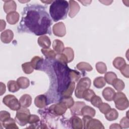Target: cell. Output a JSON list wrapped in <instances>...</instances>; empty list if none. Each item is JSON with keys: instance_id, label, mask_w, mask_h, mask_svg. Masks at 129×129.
I'll list each match as a JSON object with an SVG mask.
<instances>
[{"instance_id": "277c9868", "label": "cell", "mask_w": 129, "mask_h": 129, "mask_svg": "<svg viewBox=\"0 0 129 129\" xmlns=\"http://www.w3.org/2000/svg\"><path fill=\"white\" fill-rule=\"evenodd\" d=\"M91 81L88 77L81 78L78 82L75 90V96L78 98H82L83 92L91 86Z\"/></svg>"}, {"instance_id": "6da1fadb", "label": "cell", "mask_w": 129, "mask_h": 129, "mask_svg": "<svg viewBox=\"0 0 129 129\" xmlns=\"http://www.w3.org/2000/svg\"><path fill=\"white\" fill-rule=\"evenodd\" d=\"M30 9L25 16L23 17L22 22L32 33L37 35H43L50 32L51 20L46 11L40 9Z\"/></svg>"}, {"instance_id": "bcb514c9", "label": "cell", "mask_w": 129, "mask_h": 129, "mask_svg": "<svg viewBox=\"0 0 129 129\" xmlns=\"http://www.w3.org/2000/svg\"><path fill=\"white\" fill-rule=\"evenodd\" d=\"M0 87H1V90H0V95H2L3 94H4L5 93V92H6V86L5 85V84H4L2 82H1L0 83Z\"/></svg>"}, {"instance_id": "7402d4cb", "label": "cell", "mask_w": 129, "mask_h": 129, "mask_svg": "<svg viewBox=\"0 0 129 129\" xmlns=\"http://www.w3.org/2000/svg\"><path fill=\"white\" fill-rule=\"evenodd\" d=\"M95 110L89 106L85 105L81 109V115L94 117L95 115Z\"/></svg>"}, {"instance_id": "ffe728a7", "label": "cell", "mask_w": 129, "mask_h": 129, "mask_svg": "<svg viewBox=\"0 0 129 129\" xmlns=\"http://www.w3.org/2000/svg\"><path fill=\"white\" fill-rule=\"evenodd\" d=\"M1 124H2L3 126L6 129H16L18 128V127L16 125V120L12 118H9L1 122Z\"/></svg>"}, {"instance_id": "d590c367", "label": "cell", "mask_w": 129, "mask_h": 129, "mask_svg": "<svg viewBox=\"0 0 129 129\" xmlns=\"http://www.w3.org/2000/svg\"><path fill=\"white\" fill-rule=\"evenodd\" d=\"M94 95H95L94 92L91 89H88L83 92L82 95V98L86 101H90V100Z\"/></svg>"}, {"instance_id": "e0dca14e", "label": "cell", "mask_w": 129, "mask_h": 129, "mask_svg": "<svg viewBox=\"0 0 129 129\" xmlns=\"http://www.w3.org/2000/svg\"><path fill=\"white\" fill-rule=\"evenodd\" d=\"M34 103L36 107L42 108L47 105V98L44 95L37 96L34 100Z\"/></svg>"}, {"instance_id": "d4e9b609", "label": "cell", "mask_w": 129, "mask_h": 129, "mask_svg": "<svg viewBox=\"0 0 129 129\" xmlns=\"http://www.w3.org/2000/svg\"><path fill=\"white\" fill-rule=\"evenodd\" d=\"M105 114L106 119L109 121H113L116 120L118 116V113L117 110L114 108H111Z\"/></svg>"}, {"instance_id": "f907efd6", "label": "cell", "mask_w": 129, "mask_h": 129, "mask_svg": "<svg viewBox=\"0 0 129 129\" xmlns=\"http://www.w3.org/2000/svg\"><path fill=\"white\" fill-rule=\"evenodd\" d=\"M100 2L103 3L104 5H110L111 4V3L113 2L112 1H99Z\"/></svg>"}, {"instance_id": "681fc988", "label": "cell", "mask_w": 129, "mask_h": 129, "mask_svg": "<svg viewBox=\"0 0 129 129\" xmlns=\"http://www.w3.org/2000/svg\"><path fill=\"white\" fill-rule=\"evenodd\" d=\"M79 2H81V3H82V4L84 6H87V5H89L91 3V1H79Z\"/></svg>"}, {"instance_id": "44dd1931", "label": "cell", "mask_w": 129, "mask_h": 129, "mask_svg": "<svg viewBox=\"0 0 129 129\" xmlns=\"http://www.w3.org/2000/svg\"><path fill=\"white\" fill-rule=\"evenodd\" d=\"M52 48L54 51L57 52V54L60 53L64 49L63 43L58 39H55L52 43Z\"/></svg>"}, {"instance_id": "c3c4849f", "label": "cell", "mask_w": 129, "mask_h": 129, "mask_svg": "<svg viewBox=\"0 0 129 129\" xmlns=\"http://www.w3.org/2000/svg\"><path fill=\"white\" fill-rule=\"evenodd\" d=\"M109 128L110 129H111V128H121L120 125L117 124V123H113V124H112L110 125V126L109 127Z\"/></svg>"}, {"instance_id": "60d3db41", "label": "cell", "mask_w": 129, "mask_h": 129, "mask_svg": "<svg viewBox=\"0 0 129 129\" xmlns=\"http://www.w3.org/2000/svg\"><path fill=\"white\" fill-rule=\"evenodd\" d=\"M98 108L100 111L103 114H105L111 109V107L108 104L103 102L99 105Z\"/></svg>"}, {"instance_id": "5b68a950", "label": "cell", "mask_w": 129, "mask_h": 129, "mask_svg": "<svg viewBox=\"0 0 129 129\" xmlns=\"http://www.w3.org/2000/svg\"><path fill=\"white\" fill-rule=\"evenodd\" d=\"M30 115V112L26 108H20L17 110L15 120L20 125L24 126L28 123L29 118Z\"/></svg>"}, {"instance_id": "74e56055", "label": "cell", "mask_w": 129, "mask_h": 129, "mask_svg": "<svg viewBox=\"0 0 129 129\" xmlns=\"http://www.w3.org/2000/svg\"><path fill=\"white\" fill-rule=\"evenodd\" d=\"M96 69L97 71L100 74H104L106 72L107 67L103 62H98L96 64Z\"/></svg>"}, {"instance_id": "3957f363", "label": "cell", "mask_w": 129, "mask_h": 129, "mask_svg": "<svg viewBox=\"0 0 129 129\" xmlns=\"http://www.w3.org/2000/svg\"><path fill=\"white\" fill-rule=\"evenodd\" d=\"M113 100L114 102L116 108L118 110H123L128 107V100L125 95L122 92L115 93Z\"/></svg>"}, {"instance_id": "f1b7e54d", "label": "cell", "mask_w": 129, "mask_h": 129, "mask_svg": "<svg viewBox=\"0 0 129 129\" xmlns=\"http://www.w3.org/2000/svg\"><path fill=\"white\" fill-rule=\"evenodd\" d=\"M112 85L114 88V89H115V90L118 92L122 91L125 87L124 82L121 80L117 78L114 80L112 84Z\"/></svg>"}, {"instance_id": "f6af8a7d", "label": "cell", "mask_w": 129, "mask_h": 129, "mask_svg": "<svg viewBox=\"0 0 129 129\" xmlns=\"http://www.w3.org/2000/svg\"><path fill=\"white\" fill-rule=\"evenodd\" d=\"M39 120V117L37 115L34 114H30L28 120V123L30 124H33L38 122Z\"/></svg>"}, {"instance_id": "5bb4252c", "label": "cell", "mask_w": 129, "mask_h": 129, "mask_svg": "<svg viewBox=\"0 0 129 129\" xmlns=\"http://www.w3.org/2000/svg\"><path fill=\"white\" fill-rule=\"evenodd\" d=\"M115 94L114 90L111 87H106L102 91V96L104 98L108 101H111Z\"/></svg>"}, {"instance_id": "ee69618b", "label": "cell", "mask_w": 129, "mask_h": 129, "mask_svg": "<svg viewBox=\"0 0 129 129\" xmlns=\"http://www.w3.org/2000/svg\"><path fill=\"white\" fill-rule=\"evenodd\" d=\"M10 117V114L6 111H1L0 112V121L3 122L7 119Z\"/></svg>"}, {"instance_id": "7bdbcfd3", "label": "cell", "mask_w": 129, "mask_h": 129, "mask_svg": "<svg viewBox=\"0 0 129 129\" xmlns=\"http://www.w3.org/2000/svg\"><path fill=\"white\" fill-rule=\"evenodd\" d=\"M128 69H129V66L128 64H126L124 65L122 68H121L119 70L120 71V73L121 74L124 76L125 77L128 78L129 77L128 75Z\"/></svg>"}, {"instance_id": "8992f818", "label": "cell", "mask_w": 129, "mask_h": 129, "mask_svg": "<svg viewBox=\"0 0 129 129\" xmlns=\"http://www.w3.org/2000/svg\"><path fill=\"white\" fill-rule=\"evenodd\" d=\"M84 128L85 129H104V127L100 120L92 118L89 116L83 117Z\"/></svg>"}, {"instance_id": "484cf974", "label": "cell", "mask_w": 129, "mask_h": 129, "mask_svg": "<svg viewBox=\"0 0 129 129\" xmlns=\"http://www.w3.org/2000/svg\"><path fill=\"white\" fill-rule=\"evenodd\" d=\"M17 82L20 88L23 89H26L28 88L30 84V82L29 79L27 78L21 77L18 78L17 80Z\"/></svg>"}, {"instance_id": "f35d334b", "label": "cell", "mask_w": 129, "mask_h": 129, "mask_svg": "<svg viewBox=\"0 0 129 129\" xmlns=\"http://www.w3.org/2000/svg\"><path fill=\"white\" fill-rule=\"evenodd\" d=\"M69 74H70V78L71 81L74 82L75 83L77 82L81 77L80 73L78 72L75 70H70Z\"/></svg>"}, {"instance_id": "9a60e30c", "label": "cell", "mask_w": 129, "mask_h": 129, "mask_svg": "<svg viewBox=\"0 0 129 129\" xmlns=\"http://www.w3.org/2000/svg\"><path fill=\"white\" fill-rule=\"evenodd\" d=\"M20 18L19 13L16 11L11 12L7 14L6 16V19L8 23L11 25H15L16 24Z\"/></svg>"}, {"instance_id": "d6986e66", "label": "cell", "mask_w": 129, "mask_h": 129, "mask_svg": "<svg viewBox=\"0 0 129 129\" xmlns=\"http://www.w3.org/2000/svg\"><path fill=\"white\" fill-rule=\"evenodd\" d=\"M20 103L22 107L27 108L29 107L32 103V98L28 94H24L22 95L19 100Z\"/></svg>"}, {"instance_id": "30bf717a", "label": "cell", "mask_w": 129, "mask_h": 129, "mask_svg": "<svg viewBox=\"0 0 129 129\" xmlns=\"http://www.w3.org/2000/svg\"><path fill=\"white\" fill-rule=\"evenodd\" d=\"M70 11L69 13V16L71 18H74L79 12L80 9L79 4L73 0L69 1Z\"/></svg>"}, {"instance_id": "7a4b0ae2", "label": "cell", "mask_w": 129, "mask_h": 129, "mask_svg": "<svg viewBox=\"0 0 129 129\" xmlns=\"http://www.w3.org/2000/svg\"><path fill=\"white\" fill-rule=\"evenodd\" d=\"M69 3L66 1H53L49 8V13L52 19L56 22L66 18L69 9Z\"/></svg>"}, {"instance_id": "9c48e42d", "label": "cell", "mask_w": 129, "mask_h": 129, "mask_svg": "<svg viewBox=\"0 0 129 129\" xmlns=\"http://www.w3.org/2000/svg\"><path fill=\"white\" fill-rule=\"evenodd\" d=\"M53 33L56 36L63 37L66 35V26L63 22H60L55 24L52 27Z\"/></svg>"}, {"instance_id": "4dcf8cb0", "label": "cell", "mask_w": 129, "mask_h": 129, "mask_svg": "<svg viewBox=\"0 0 129 129\" xmlns=\"http://www.w3.org/2000/svg\"><path fill=\"white\" fill-rule=\"evenodd\" d=\"M104 78L105 82H106L108 84L112 85L114 80L117 78V76L112 72H108L106 73Z\"/></svg>"}, {"instance_id": "cb8c5ba5", "label": "cell", "mask_w": 129, "mask_h": 129, "mask_svg": "<svg viewBox=\"0 0 129 129\" xmlns=\"http://www.w3.org/2000/svg\"><path fill=\"white\" fill-rule=\"evenodd\" d=\"M43 59L38 56H35L33 57L30 61L31 64L34 69L39 70L42 64Z\"/></svg>"}, {"instance_id": "836d02e7", "label": "cell", "mask_w": 129, "mask_h": 129, "mask_svg": "<svg viewBox=\"0 0 129 129\" xmlns=\"http://www.w3.org/2000/svg\"><path fill=\"white\" fill-rule=\"evenodd\" d=\"M94 86L98 89L102 88L105 86L106 84V82L104 78L102 77H98L96 78L93 82Z\"/></svg>"}, {"instance_id": "52a82bcc", "label": "cell", "mask_w": 129, "mask_h": 129, "mask_svg": "<svg viewBox=\"0 0 129 129\" xmlns=\"http://www.w3.org/2000/svg\"><path fill=\"white\" fill-rule=\"evenodd\" d=\"M3 103L11 110H18L21 107V104L17 98L13 95L9 94L5 96L3 99Z\"/></svg>"}, {"instance_id": "4316f807", "label": "cell", "mask_w": 129, "mask_h": 129, "mask_svg": "<svg viewBox=\"0 0 129 129\" xmlns=\"http://www.w3.org/2000/svg\"><path fill=\"white\" fill-rule=\"evenodd\" d=\"M41 52L44 56L47 58L54 59L56 57V54L55 51L50 48H42Z\"/></svg>"}, {"instance_id": "7c38bea8", "label": "cell", "mask_w": 129, "mask_h": 129, "mask_svg": "<svg viewBox=\"0 0 129 129\" xmlns=\"http://www.w3.org/2000/svg\"><path fill=\"white\" fill-rule=\"evenodd\" d=\"M14 33L10 29H7L2 32L1 34V40L4 43H9L13 39Z\"/></svg>"}, {"instance_id": "8fae6325", "label": "cell", "mask_w": 129, "mask_h": 129, "mask_svg": "<svg viewBox=\"0 0 129 129\" xmlns=\"http://www.w3.org/2000/svg\"><path fill=\"white\" fill-rule=\"evenodd\" d=\"M85 105V103L84 102H76L70 108L71 114L74 115H81V109Z\"/></svg>"}, {"instance_id": "83f0119b", "label": "cell", "mask_w": 129, "mask_h": 129, "mask_svg": "<svg viewBox=\"0 0 129 129\" xmlns=\"http://www.w3.org/2000/svg\"><path fill=\"white\" fill-rule=\"evenodd\" d=\"M125 64L126 62L124 59L121 57H117L113 61V66L118 70H120Z\"/></svg>"}, {"instance_id": "7dc6e473", "label": "cell", "mask_w": 129, "mask_h": 129, "mask_svg": "<svg viewBox=\"0 0 129 129\" xmlns=\"http://www.w3.org/2000/svg\"><path fill=\"white\" fill-rule=\"evenodd\" d=\"M6 22L5 21H4L3 20H1V29L0 30L2 31V30H3L4 29H5V27H6Z\"/></svg>"}, {"instance_id": "e575fe53", "label": "cell", "mask_w": 129, "mask_h": 129, "mask_svg": "<svg viewBox=\"0 0 129 129\" xmlns=\"http://www.w3.org/2000/svg\"><path fill=\"white\" fill-rule=\"evenodd\" d=\"M60 102L64 104V105L67 106V108H70L73 106L75 103L73 98L71 96L62 97Z\"/></svg>"}, {"instance_id": "8d00e7d4", "label": "cell", "mask_w": 129, "mask_h": 129, "mask_svg": "<svg viewBox=\"0 0 129 129\" xmlns=\"http://www.w3.org/2000/svg\"><path fill=\"white\" fill-rule=\"evenodd\" d=\"M22 68L23 72L26 74H30L34 71V69L32 67L30 62H27L23 63L22 65Z\"/></svg>"}, {"instance_id": "603a6c76", "label": "cell", "mask_w": 129, "mask_h": 129, "mask_svg": "<svg viewBox=\"0 0 129 129\" xmlns=\"http://www.w3.org/2000/svg\"><path fill=\"white\" fill-rule=\"evenodd\" d=\"M75 83L74 82H71L66 88L63 90L61 92V95L62 97H67L71 96L73 94V92L75 89Z\"/></svg>"}, {"instance_id": "2e32d148", "label": "cell", "mask_w": 129, "mask_h": 129, "mask_svg": "<svg viewBox=\"0 0 129 129\" xmlns=\"http://www.w3.org/2000/svg\"><path fill=\"white\" fill-rule=\"evenodd\" d=\"M38 44L43 48H49L51 45V41L48 36L43 35L38 38Z\"/></svg>"}, {"instance_id": "1f68e13d", "label": "cell", "mask_w": 129, "mask_h": 129, "mask_svg": "<svg viewBox=\"0 0 129 129\" xmlns=\"http://www.w3.org/2000/svg\"><path fill=\"white\" fill-rule=\"evenodd\" d=\"M67 57L68 59V62H71L73 59L74 57V53L73 49L71 47H66L64 48L63 51L62 52Z\"/></svg>"}, {"instance_id": "ba28073f", "label": "cell", "mask_w": 129, "mask_h": 129, "mask_svg": "<svg viewBox=\"0 0 129 129\" xmlns=\"http://www.w3.org/2000/svg\"><path fill=\"white\" fill-rule=\"evenodd\" d=\"M67 108L64 104L59 102L57 104L51 105L49 107V110L53 114L57 115H61L66 112Z\"/></svg>"}, {"instance_id": "ac0fdd59", "label": "cell", "mask_w": 129, "mask_h": 129, "mask_svg": "<svg viewBox=\"0 0 129 129\" xmlns=\"http://www.w3.org/2000/svg\"><path fill=\"white\" fill-rule=\"evenodd\" d=\"M70 122L72 127L74 129H82L83 128V121L80 117L77 116H72L70 118Z\"/></svg>"}, {"instance_id": "ab89813d", "label": "cell", "mask_w": 129, "mask_h": 129, "mask_svg": "<svg viewBox=\"0 0 129 129\" xmlns=\"http://www.w3.org/2000/svg\"><path fill=\"white\" fill-rule=\"evenodd\" d=\"M91 104L96 107H98L99 105L102 103V101L101 98L97 95H94L91 100H90Z\"/></svg>"}, {"instance_id": "d6a6232c", "label": "cell", "mask_w": 129, "mask_h": 129, "mask_svg": "<svg viewBox=\"0 0 129 129\" xmlns=\"http://www.w3.org/2000/svg\"><path fill=\"white\" fill-rule=\"evenodd\" d=\"M77 68L80 71L90 72L93 70L92 66L88 63L86 62H81L77 64Z\"/></svg>"}, {"instance_id": "f546056e", "label": "cell", "mask_w": 129, "mask_h": 129, "mask_svg": "<svg viewBox=\"0 0 129 129\" xmlns=\"http://www.w3.org/2000/svg\"><path fill=\"white\" fill-rule=\"evenodd\" d=\"M7 87L8 90L11 92H16L20 89V87L18 85L17 81L14 80H10L8 82Z\"/></svg>"}, {"instance_id": "4fadbf2b", "label": "cell", "mask_w": 129, "mask_h": 129, "mask_svg": "<svg viewBox=\"0 0 129 129\" xmlns=\"http://www.w3.org/2000/svg\"><path fill=\"white\" fill-rule=\"evenodd\" d=\"M4 5V10L5 13L9 14L15 12L17 9V5L14 1H5Z\"/></svg>"}, {"instance_id": "b9f144b4", "label": "cell", "mask_w": 129, "mask_h": 129, "mask_svg": "<svg viewBox=\"0 0 129 129\" xmlns=\"http://www.w3.org/2000/svg\"><path fill=\"white\" fill-rule=\"evenodd\" d=\"M120 126L121 128H128L129 127V119L128 117H123L120 121Z\"/></svg>"}]
</instances>
